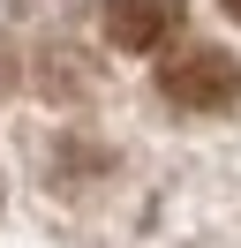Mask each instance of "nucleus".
<instances>
[{
  "label": "nucleus",
  "instance_id": "obj_1",
  "mask_svg": "<svg viewBox=\"0 0 241 248\" xmlns=\"http://www.w3.org/2000/svg\"><path fill=\"white\" fill-rule=\"evenodd\" d=\"M158 91L173 98L181 113H226L241 98V68H234V53H219V46H189V53L166 61Z\"/></svg>",
  "mask_w": 241,
  "mask_h": 248
},
{
  "label": "nucleus",
  "instance_id": "obj_2",
  "mask_svg": "<svg viewBox=\"0 0 241 248\" xmlns=\"http://www.w3.org/2000/svg\"><path fill=\"white\" fill-rule=\"evenodd\" d=\"M181 16H189V0H105V38L120 53H158L181 31Z\"/></svg>",
  "mask_w": 241,
  "mask_h": 248
},
{
  "label": "nucleus",
  "instance_id": "obj_3",
  "mask_svg": "<svg viewBox=\"0 0 241 248\" xmlns=\"http://www.w3.org/2000/svg\"><path fill=\"white\" fill-rule=\"evenodd\" d=\"M226 16H234V23H241V0H226Z\"/></svg>",
  "mask_w": 241,
  "mask_h": 248
}]
</instances>
